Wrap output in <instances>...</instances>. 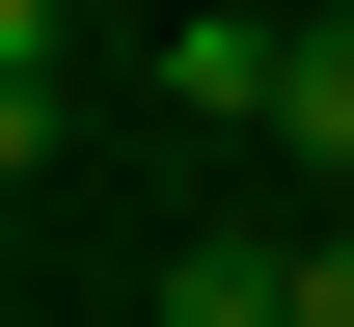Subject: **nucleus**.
<instances>
[{
	"instance_id": "1",
	"label": "nucleus",
	"mask_w": 354,
	"mask_h": 327,
	"mask_svg": "<svg viewBox=\"0 0 354 327\" xmlns=\"http://www.w3.org/2000/svg\"><path fill=\"white\" fill-rule=\"evenodd\" d=\"M272 55H300L272 0H164V55H136V82H164V109H218V137H245V109H272Z\"/></svg>"
},
{
	"instance_id": "2",
	"label": "nucleus",
	"mask_w": 354,
	"mask_h": 327,
	"mask_svg": "<svg viewBox=\"0 0 354 327\" xmlns=\"http://www.w3.org/2000/svg\"><path fill=\"white\" fill-rule=\"evenodd\" d=\"M136 327H300V245H164V300Z\"/></svg>"
},
{
	"instance_id": "3",
	"label": "nucleus",
	"mask_w": 354,
	"mask_h": 327,
	"mask_svg": "<svg viewBox=\"0 0 354 327\" xmlns=\"http://www.w3.org/2000/svg\"><path fill=\"white\" fill-rule=\"evenodd\" d=\"M272 137H300V164L354 191V0H300V55H272Z\"/></svg>"
},
{
	"instance_id": "4",
	"label": "nucleus",
	"mask_w": 354,
	"mask_h": 327,
	"mask_svg": "<svg viewBox=\"0 0 354 327\" xmlns=\"http://www.w3.org/2000/svg\"><path fill=\"white\" fill-rule=\"evenodd\" d=\"M300 327H354V218H327V245H300Z\"/></svg>"
}]
</instances>
